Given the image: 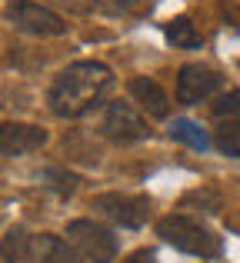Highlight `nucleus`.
I'll return each instance as SVG.
<instances>
[{
    "label": "nucleus",
    "instance_id": "obj_13",
    "mask_svg": "<svg viewBox=\"0 0 240 263\" xmlns=\"http://www.w3.org/2000/svg\"><path fill=\"white\" fill-rule=\"evenodd\" d=\"M170 134H174V140H180V143H187V147H194V150H207V134H204V127H197L194 120H177L174 127H170Z\"/></svg>",
    "mask_w": 240,
    "mask_h": 263
},
{
    "label": "nucleus",
    "instance_id": "obj_5",
    "mask_svg": "<svg viewBox=\"0 0 240 263\" xmlns=\"http://www.w3.org/2000/svg\"><path fill=\"white\" fill-rule=\"evenodd\" d=\"M100 130H104V137H110V140H117V143H134V140H143V137L150 134L147 120H143L127 100H110L107 103V114H104Z\"/></svg>",
    "mask_w": 240,
    "mask_h": 263
},
{
    "label": "nucleus",
    "instance_id": "obj_1",
    "mask_svg": "<svg viewBox=\"0 0 240 263\" xmlns=\"http://www.w3.org/2000/svg\"><path fill=\"white\" fill-rule=\"evenodd\" d=\"M114 73L97 60H84L57 73L50 87V107L57 117H84L100 103V97L110 90Z\"/></svg>",
    "mask_w": 240,
    "mask_h": 263
},
{
    "label": "nucleus",
    "instance_id": "obj_15",
    "mask_svg": "<svg viewBox=\"0 0 240 263\" xmlns=\"http://www.w3.org/2000/svg\"><path fill=\"white\" fill-rule=\"evenodd\" d=\"M44 183H47V186H53V190H57L60 197H70V193L77 190V177L67 174V170H60V167L44 170Z\"/></svg>",
    "mask_w": 240,
    "mask_h": 263
},
{
    "label": "nucleus",
    "instance_id": "obj_17",
    "mask_svg": "<svg viewBox=\"0 0 240 263\" xmlns=\"http://www.w3.org/2000/svg\"><path fill=\"white\" fill-rule=\"evenodd\" d=\"M123 263H157V253L154 250H137V253H130Z\"/></svg>",
    "mask_w": 240,
    "mask_h": 263
},
{
    "label": "nucleus",
    "instance_id": "obj_7",
    "mask_svg": "<svg viewBox=\"0 0 240 263\" xmlns=\"http://www.w3.org/2000/svg\"><path fill=\"white\" fill-rule=\"evenodd\" d=\"M220 84H224V77L214 70V67L187 64V67H180V73H177V100L180 103H200V100H207L210 93H217Z\"/></svg>",
    "mask_w": 240,
    "mask_h": 263
},
{
    "label": "nucleus",
    "instance_id": "obj_6",
    "mask_svg": "<svg viewBox=\"0 0 240 263\" xmlns=\"http://www.w3.org/2000/svg\"><path fill=\"white\" fill-rule=\"evenodd\" d=\"M94 206H100V213H107L114 223L130 227V230L143 227V223H147V217H150V200H147V197H127V193H100V197L94 200Z\"/></svg>",
    "mask_w": 240,
    "mask_h": 263
},
{
    "label": "nucleus",
    "instance_id": "obj_3",
    "mask_svg": "<svg viewBox=\"0 0 240 263\" xmlns=\"http://www.w3.org/2000/svg\"><path fill=\"white\" fill-rule=\"evenodd\" d=\"M67 240L87 263H110L117 257V237L107 227L94 220H70L67 223Z\"/></svg>",
    "mask_w": 240,
    "mask_h": 263
},
{
    "label": "nucleus",
    "instance_id": "obj_18",
    "mask_svg": "<svg viewBox=\"0 0 240 263\" xmlns=\"http://www.w3.org/2000/svg\"><path fill=\"white\" fill-rule=\"evenodd\" d=\"M143 4H147V0H117V7H120V10H127V13L143 10Z\"/></svg>",
    "mask_w": 240,
    "mask_h": 263
},
{
    "label": "nucleus",
    "instance_id": "obj_11",
    "mask_svg": "<svg viewBox=\"0 0 240 263\" xmlns=\"http://www.w3.org/2000/svg\"><path fill=\"white\" fill-rule=\"evenodd\" d=\"M163 37H167L170 47H180V50H194V47H200V30L194 27L190 17L170 20V24L163 27Z\"/></svg>",
    "mask_w": 240,
    "mask_h": 263
},
{
    "label": "nucleus",
    "instance_id": "obj_4",
    "mask_svg": "<svg viewBox=\"0 0 240 263\" xmlns=\"http://www.w3.org/2000/svg\"><path fill=\"white\" fill-rule=\"evenodd\" d=\"M7 13H10V24L17 27V30L37 33V37H60V33L67 30V20L60 17V13L33 4V0H13Z\"/></svg>",
    "mask_w": 240,
    "mask_h": 263
},
{
    "label": "nucleus",
    "instance_id": "obj_2",
    "mask_svg": "<svg viewBox=\"0 0 240 263\" xmlns=\"http://www.w3.org/2000/svg\"><path fill=\"white\" fill-rule=\"evenodd\" d=\"M157 233H160L170 247H177V250H183V253H194V257H204V260L220 253V237H217L207 223H200V220H194V217H183V213L163 217L160 223H157Z\"/></svg>",
    "mask_w": 240,
    "mask_h": 263
},
{
    "label": "nucleus",
    "instance_id": "obj_10",
    "mask_svg": "<svg viewBox=\"0 0 240 263\" xmlns=\"http://www.w3.org/2000/svg\"><path fill=\"white\" fill-rule=\"evenodd\" d=\"M33 253H37V240L27 230H10L0 240V257L7 263H33Z\"/></svg>",
    "mask_w": 240,
    "mask_h": 263
},
{
    "label": "nucleus",
    "instance_id": "obj_16",
    "mask_svg": "<svg viewBox=\"0 0 240 263\" xmlns=\"http://www.w3.org/2000/svg\"><path fill=\"white\" fill-rule=\"evenodd\" d=\"M214 114L217 117H240V90H230V93L217 97L214 100Z\"/></svg>",
    "mask_w": 240,
    "mask_h": 263
},
{
    "label": "nucleus",
    "instance_id": "obj_9",
    "mask_svg": "<svg viewBox=\"0 0 240 263\" xmlns=\"http://www.w3.org/2000/svg\"><path fill=\"white\" fill-rule=\"evenodd\" d=\"M130 97H134L150 117H167L170 114V100H167V93H163V87L157 84V80H150V77H134L130 80Z\"/></svg>",
    "mask_w": 240,
    "mask_h": 263
},
{
    "label": "nucleus",
    "instance_id": "obj_8",
    "mask_svg": "<svg viewBox=\"0 0 240 263\" xmlns=\"http://www.w3.org/2000/svg\"><path fill=\"white\" fill-rule=\"evenodd\" d=\"M47 143V130L37 123H0V157H20Z\"/></svg>",
    "mask_w": 240,
    "mask_h": 263
},
{
    "label": "nucleus",
    "instance_id": "obj_12",
    "mask_svg": "<svg viewBox=\"0 0 240 263\" xmlns=\"http://www.w3.org/2000/svg\"><path fill=\"white\" fill-rule=\"evenodd\" d=\"M37 250L44 263H84V257L70 247V240H60V237H40Z\"/></svg>",
    "mask_w": 240,
    "mask_h": 263
},
{
    "label": "nucleus",
    "instance_id": "obj_14",
    "mask_svg": "<svg viewBox=\"0 0 240 263\" xmlns=\"http://www.w3.org/2000/svg\"><path fill=\"white\" fill-rule=\"evenodd\" d=\"M217 150L227 157H240V123H224L217 127Z\"/></svg>",
    "mask_w": 240,
    "mask_h": 263
}]
</instances>
